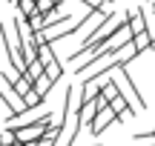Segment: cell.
I'll list each match as a JSON object with an SVG mask.
<instances>
[{"label": "cell", "instance_id": "6da1fadb", "mask_svg": "<svg viewBox=\"0 0 155 146\" xmlns=\"http://www.w3.org/2000/svg\"><path fill=\"white\" fill-rule=\"evenodd\" d=\"M112 123H118V118H115V112H112V106H104L98 115H95V120L89 123V135H104L106 132V126H112Z\"/></svg>", "mask_w": 155, "mask_h": 146}, {"label": "cell", "instance_id": "7a4b0ae2", "mask_svg": "<svg viewBox=\"0 0 155 146\" xmlns=\"http://www.w3.org/2000/svg\"><path fill=\"white\" fill-rule=\"evenodd\" d=\"M124 14H127V26H129V32H132V34H138V32H144V29H147L144 9H129V11H124Z\"/></svg>", "mask_w": 155, "mask_h": 146}, {"label": "cell", "instance_id": "3957f363", "mask_svg": "<svg viewBox=\"0 0 155 146\" xmlns=\"http://www.w3.org/2000/svg\"><path fill=\"white\" fill-rule=\"evenodd\" d=\"M132 46H135V49L141 52V55H144V52H150L152 46H155V37H152V34H150V32H147V29H144V32L132 34Z\"/></svg>", "mask_w": 155, "mask_h": 146}, {"label": "cell", "instance_id": "277c9868", "mask_svg": "<svg viewBox=\"0 0 155 146\" xmlns=\"http://www.w3.org/2000/svg\"><path fill=\"white\" fill-rule=\"evenodd\" d=\"M55 83H58V80L52 78V75H46V72H43V75H40L38 80H35V92H38V95H40V97L46 100V95L52 92V86H55Z\"/></svg>", "mask_w": 155, "mask_h": 146}, {"label": "cell", "instance_id": "5b68a950", "mask_svg": "<svg viewBox=\"0 0 155 146\" xmlns=\"http://www.w3.org/2000/svg\"><path fill=\"white\" fill-rule=\"evenodd\" d=\"M38 60L43 63V66H52V63L58 60V57H55V52H52V43H43V46H38Z\"/></svg>", "mask_w": 155, "mask_h": 146}, {"label": "cell", "instance_id": "8992f818", "mask_svg": "<svg viewBox=\"0 0 155 146\" xmlns=\"http://www.w3.org/2000/svg\"><path fill=\"white\" fill-rule=\"evenodd\" d=\"M29 26H32L35 32H43V29H46V14H43V11H35V14H29Z\"/></svg>", "mask_w": 155, "mask_h": 146}, {"label": "cell", "instance_id": "52a82bcc", "mask_svg": "<svg viewBox=\"0 0 155 146\" xmlns=\"http://www.w3.org/2000/svg\"><path fill=\"white\" fill-rule=\"evenodd\" d=\"M86 9H98V11H112V3L109 0H81Z\"/></svg>", "mask_w": 155, "mask_h": 146}, {"label": "cell", "instance_id": "ba28073f", "mask_svg": "<svg viewBox=\"0 0 155 146\" xmlns=\"http://www.w3.org/2000/svg\"><path fill=\"white\" fill-rule=\"evenodd\" d=\"M17 9H20L23 17H29V14H35V11H38V0H20V3H17Z\"/></svg>", "mask_w": 155, "mask_h": 146}, {"label": "cell", "instance_id": "9c48e42d", "mask_svg": "<svg viewBox=\"0 0 155 146\" xmlns=\"http://www.w3.org/2000/svg\"><path fill=\"white\" fill-rule=\"evenodd\" d=\"M43 72H46V66H43L40 60H32V63H29V69H26V75H29L32 80H38L40 75H43Z\"/></svg>", "mask_w": 155, "mask_h": 146}, {"label": "cell", "instance_id": "30bf717a", "mask_svg": "<svg viewBox=\"0 0 155 146\" xmlns=\"http://www.w3.org/2000/svg\"><path fill=\"white\" fill-rule=\"evenodd\" d=\"M46 75H52V78H55V80H61V75H63V66H61V63H52V66H46Z\"/></svg>", "mask_w": 155, "mask_h": 146}, {"label": "cell", "instance_id": "8fae6325", "mask_svg": "<svg viewBox=\"0 0 155 146\" xmlns=\"http://www.w3.org/2000/svg\"><path fill=\"white\" fill-rule=\"evenodd\" d=\"M55 0H38V11H43V14H46V11H52V9H55Z\"/></svg>", "mask_w": 155, "mask_h": 146}, {"label": "cell", "instance_id": "7c38bea8", "mask_svg": "<svg viewBox=\"0 0 155 146\" xmlns=\"http://www.w3.org/2000/svg\"><path fill=\"white\" fill-rule=\"evenodd\" d=\"M12 146H32V143H26V141H15Z\"/></svg>", "mask_w": 155, "mask_h": 146}, {"label": "cell", "instance_id": "4fadbf2b", "mask_svg": "<svg viewBox=\"0 0 155 146\" xmlns=\"http://www.w3.org/2000/svg\"><path fill=\"white\" fill-rule=\"evenodd\" d=\"M144 3H152V0H144Z\"/></svg>", "mask_w": 155, "mask_h": 146}, {"label": "cell", "instance_id": "5bb4252c", "mask_svg": "<svg viewBox=\"0 0 155 146\" xmlns=\"http://www.w3.org/2000/svg\"><path fill=\"white\" fill-rule=\"evenodd\" d=\"M152 6H155V0H152Z\"/></svg>", "mask_w": 155, "mask_h": 146}, {"label": "cell", "instance_id": "9a60e30c", "mask_svg": "<svg viewBox=\"0 0 155 146\" xmlns=\"http://www.w3.org/2000/svg\"><path fill=\"white\" fill-rule=\"evenodd\" d=\"M0 146H3V143H0Z\"/></svg>", "mask_w": 155, "mask_h": 146}]
</instances>
